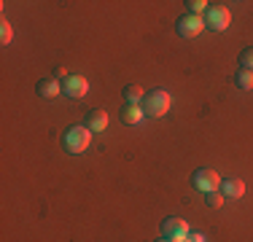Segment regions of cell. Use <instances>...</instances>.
<instances>
[{
    "label": "cell",
    "instance_id": "8fae6325",
    "mask_svg": "<svg viewBox=\"0 0 253 242\" xmlns=\"http://www.w3.org/2000/svg\"><path fill=\"white\" fill-rule=\"evenodd\" d=\"M124 105H140L143 97H146V89L140 86V83H129V86H124Z\"/></svg>",
    "mask_w": 253,
    "mask_h": 242
},
{
    "label": "cell",
    "instance_id": "7c38bea8",
    "mask_svg": "<svg viewBox=\"0 0 253 242\" xmlns=\"http://www.w3.org/2000/svg\"><path fill=\"white\" fill-rule=\"evenodd\" d=\"M143 105H122V121L124 124H129V126H135V124H140L143 121Z\"/></svg>",
    "mask_w": 253,
    "mask_h": 242
},
{
    "label": "cell",
    "instance_id": "30bf717a",
    "mask_svg": "<svg viewBox=\"0 0 253 242\" xmlns=\"http://www.w3.org/2000/svg\"><path fill=\"white\" fill-rule=\"evenodd\" d=\"M86 126H89L92 132L108 129V113L102 111V108H94V111H89V113H86Z\"/></svg>",
    "mask_w": 253,
    "mask_h": 242
},
{
    "label": "cell",
    "instance_id": "52a82bcc",
    "mask_svg": "<svg viewBox=\"0 0 253 242\" xmlns=\"http://www.w3.org/2000/svg\"><path fill=\"white\" fill-rule=\"evenodd\" d=\"M189 223L183 221V218H167V221H162V234H165L170 242H186L189 237Z\"/></svg>",
    "mask_w": 253,
    "mask_h": 242
},
{
    "label": "cell",
    "instance_id": "9a60e30c",
    "mask_svg": "<svg viewBox=\"0 0 253 242\" xmlns=\"http://www.w3.org/2000/svg\"><path fill=\"white\" fill-rule=\"evenodd\" d=\"M11 38H14V27H11V24L3 19V22H0V43L8 46V43H11Z\"/></svg>",
    "mask_w": 253,
    "mask_h": 242
},
{
    "label": "cell",
    "instance_id": "ac0fdd59",
    "mask_svg": "<svg viewBox=\"0 0 253 242\" xmlns=\"http://www.w3.org/2000/svg\"><path fill=\"white\" fill-rule=\"evenodd\" d=\"M186 240H189V242H208L202 232H189V237H186Z\"/></svg>",
    "mask_w": 253,
    "mask_h": 242
},
{
    "label": "cell",
    "instance_id": "277c9868",
    "mask_svg": "<svg viewBox=\"0 0 253 242\" xmlns=\"http://www.w3.org/2000/svg\"><path fill=\"white\" fill-rule=\"evenodd\" d=\"M229 22H232V14H229L226 5H221V3L208 5V11H205V27L215 30V33H224L229 27Z\"/></svg>",
    "mask_w": 253,
    "mask_h": 242
},
{
    "label": "cell",
    "instance_id": "3957f363",
    "mask_svg": "<svg viewBox=\"0 0 253 242\" xmlns=\"http://www.w3.org/2000/svg\"><path fill=\"white\" fill-rule=\"evenodd\" d=\"M191 186H194L197 191H202V194H210V191H218L221 178H218V172H215V169L200 167V169H194V172H191Z\"/></svg>",
    "mask_w": 253,
    "mask_h": 242
},
{
    "label": "cell",
    "instance_id": "e0dca14e",
    "mask_svg": "<svg viewBox=\"0 0 253 242\" xmlns=\"http://www.w3.org/2000/svg\"><path fill=\"white\" fill-rule=\"evenodd\" d=\"M186 5H189V14H197V16H202L205 11H208V5H210V3H205V0H189Z\"/></svg>",
    "mask_w": 253,
    "mask_h": 242
},
{
    "label": "cell",
    "instance_id": "6da1fadb",
    "mask_svg": "<svg viewBox=\"0 0 253 242\" xmlns=\"http://www.w3.org/2000/svg\"><path fill=\"white\" fill-rule=\"evenodd\" d=\"M170 108H172V97L167 89H151L143 97V113L151 119H162L165 113H170Z\"/></svg>",
    "mask_w": 253,
    "mask_h": 242
},
{
    "label": "cell",
    "instance_id": "7a4b0ae2",
    "mask_svg": "<svg viewBox=\"0 0 253 242\" xmlns=\"http://www.w3.org/2000/svg\"><path fill=\"white\" fill-rule=\"evenodd\" d=\"M89 143H92V129L86 124H73L62 135V145L68 154H84L89 148Z\"/></svg>",
    "mask_w": 253,
    "mask_h": 242
},
{
    "label": "cell",
    "instance_id": "8992f818",
    "mask_svg": "<svg viewBox=\"0 0 253 242\" xmlns=\"http://www.w3.org/2000/svg\"><path fill=\"white\" fill-rule=\"evenodd\" d=\"M89 92V81L84 76H76V73H68L62 78V94H68L70 100H81Z\"/></svg>",
    "mask_w": 253,
    "mask_h": 242
},
{
    "label": "cell",
    "instance_id": "ba28073f",
    "mask_svg": "<svg viewBox=\"0 0 253 242\" xmlns=\"http://www.w3.org/2000/svg\"><path fill=\"white\" fill-rule=\"evenodd\" d=\"M35 92L41 97H46V100H51V97H57L62 92V81H59V78H41V81L35 83Z\"/></svg>",
    "mask_w": 253,
    "mask_h": 242
},
{
    "label": "cell",
    "instance_id": "ffe728a7",
    "mask_svg": "<svg viewBox=\"0 0 253 242\" xmlns=\"http://www.w3.org/2000/svg\"><path fill=\"white\" fill-rule=\"evenodd\" d=\"M186 242H189V240H186Z\"/></svg>",
    "mask_w": 253,
    "mask_h": 242
},
{
    "label": "cell",
    "instance_id": "4fadbf2b",
    "mask_svg": "<svg viewBox=\"0 0 253 242\" xmlns=\"http://www.w3.org/2000/svg\"><path fill=\"white\" fill-rule=\"evenodd\" d=\"M234 86H237L240 92H251L253 89V73L251 70H237L234 73Z\"/></svg>",
    "mask_w": 253,
    "mask_h": 242
},
{
    "label": "cell",
    "instance_id": "2e32d148",
    "mask_svg": "<svg viewBox=\"0 0 253 242\" xmlns=\"http://www.w3.org/2000/svg\"><path fill=\"white\" fill-rule=\"evenodd\" d=\"M240 65H243V70H251L253 73V46L243 48V54H240Z\"/></svg>",
    "mask_w": 253,
    "mask_h": 242
},
{
    "label": "cell",
    "instance_id": "d6986e66",
    "mask_svg": "<svg viewBox=\"0 0 253 242\" xmlns=\"http://www.w3.org/2000/svg\"><path fill=\"white\" fill-rule=\"evenodd\" d=\"M156 242H170V240H167V237H162V240H156Z\"/></svg>",
    "mask_w": 253,
    "mask_h": 242
},
{
    "label": "cell",
    "instance_id": "5b68a950",
    "mask_svg": "<svg viewBox=\"0 0 253 242\" xmlns=\"http://www.w3.org/2000/svg\"><path fill=\"white\" fill-rule=\"evenodd\" d=\"M175 30H178V35H180V38H186V40L197 38V35H200L202 30H205V16H197V14H183V16L178 19Z\"/></svg>",
    "mask_w": 253,
    "mask_h": 242
},
{
    "label": "cell",
    "instance_id": "5bb4252c",
    "mask_svg": "<svg viewBox=\"0 0 253 242\" xmlns=\"http://www.w3.org/2000/svg\"><path fill=\"white\" fill-rule=\"evenodd\" d=\"M224 194L221 191H210V194H205V202H208V207H213V210H218V207H224Z\"/></svg>",
    "mask_w": 253,
    "mask_h": 242
},
{
    "label": "cell",
    "instance_id": "9c48e42d",
    "mask_svg": "<svg viewBox=\"0 0 253 242\" xmlns=\"http://www.w3.org/2000/svg\"><path fill=\"white\" fill-rule=\"evenodd\" d=\"M221 194H224L226 199H240L245 194V183L240 178H226V180H221Z\"/></svg>",
    "mask_w": 253,
    "mask_h": 242
}]
</instances>
